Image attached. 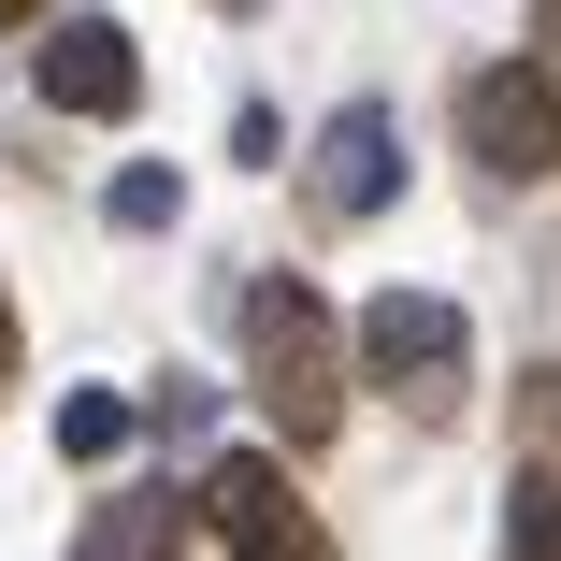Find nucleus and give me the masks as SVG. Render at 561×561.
<instances>
[{
  "instance_id": "f257e3e1",
  "label": "nucleus",
  "mask_w": 561,
  "mask_h": 561,
  "mask_svg": "<svg viewBox=\"0 0 561 561\" xmlns=\"http://www.w3.org/2000/svg\"><path fill=\"white\" fill-rule=\"evenodd\" d=\"M245 360H260V417L288 446H331V432H346V331H331V302L302 274H260L245 288Z\"/></svg>"
},
{
  "instance_id": "f03ea898",
  "label": "nucleus",
  "mask_w": 561,
  "mask_h": 561,
  "mask_svg": "<svg viewBox=\"0 0 561 561\" xmlns=\"http://www.w3.org/2000/svg\"><path fill=\"white\" fill-rule=\"evenodd\" d=\"M360 375H375L389 403L446 417V403H461V375H476L461 302H432V288H375V302H360Z\"/></svg>"
},
{
  "instance_id": "7ed1b4c3",
  "label": "nucleus",
  "mask_w": 561,
  "mask_h": 561,
  "mask_svg": "<svg viewBox=\"0 0 561 561\" xmlns=\"http://www.w3.org/2000/svg\"><path fill=\"white\" fill-rule=\"evenodd\" d=\"M187 518H202V533H231V561H331L317 504L288 490V461H260V446L202 461V476H187Z\"/></svg>"
},
{
  "instance_id": "20e7f679",
  "label": "nucleus",
  "mask_w": 561,
  "mask_h": 561,
  "mask_svg": "<svg viewBox=\"0 0 561 561\" xmlns=\"http://www.w3.org/2000/svg\"><path fill=\"white\" fill-rule=\"evenodd\" d=\"M44 101H58V116H130V101H145L130 30H116V15H58V30H44Z\"/></svg>"
},
{
  "instance_id": "39448f33",
  "label": "nucleus",
  "mask_w": 561,
  "mask_h": 561,
  "mask_svg": "<svg viewBox=\"0 0 561 561\" xmlns=\"http://www.w3.org/2000/svg\"><path fill=\"white\" fill-rule=\"evenodd\" d=\"M461 145H476L504 187H533V173L561 159V116H547V87H533V72H476V87H461Z\"/></svg>"
},
{
  "instance_id": "423d86ee",
  "label": "nucleus",
  "mask_w": 561,
  "mask_h": 561,
  "mask_svg": "<svg viewBox=\"0 0 561 561\" xmlns=\"http://www.w3.org/2000/svg\"><path fill=\"white\" fill-rule=\"evenodd\" d=\"M389 187H403L389 101H346V116H331V145H317V202H331V216H389Z\"/></svg>"
},
{
  "instance_id": "0eeeda50",
  "label": "nucleus",
  "mask_w": 561,
  "mask_h": 561,
  "mask_svg": "<svg viewBox=\"0 0 561 561\" xmlns=\"http://www.w3.org/2000/svg\"><path fill=\"white\" fill-rule=\"evenodd\" d=\"M173 547H187V490H116L72 561H173Z\"/></svg>"
},
{
  "instance_id": "6e6552de",
  "label": "nucleus",
  "mask_w": 561,
  "mask_h": 561,
  "mask_svg": "<svg viewBox=\"0 0 561 561\" xmlns=\"http://www.w3.org/2000/svg\"><path fill=\"white\" fill-rule=\"evenodd\" d=\"M130 432H145V417H130L116 389H72V403H58V461H130Z\"/></svg>"
},
{
  "instance_id": "1a4fd4ad",
  "label": "nucleus",
  "mask_w": 561,
  "mask_h": 561,
  "mask_svg": "<svg viewBox=\"0 0 561 561\" xmlns=\"http://www.w3.org/2000/svg\"><path fill=\"white\" fill-rule=\"evenodd\" d=\"M504 561H561V461L518 476V518H504Z\"/></svg>"
},
{
  "instance_id": "9d476101",
  "label": "nucleus",
  "mask_w": 561,
  "mask_h": 561,
  "mask_svg": "<svg viewBox=\"0 0 561 561\" xmlns=\"http://www.w3.org/2000/svg\"><path fill=\"white\" fill-rule=\"evenodd\" d=\"M173 202H187V187H173L159 159H130V173H116V231H173Z\"/></svg>"
},
{
  "instance_id": "9b49d317",
  "label": "nucleus",
  "mask_w": 561,
  "mask_h": 561,
  "mask_svg": "<svg viewBox=\"0 0 561 561\" xmlns=\"http://www.w3.org/2000/svg\"><path fill=\"white\" fill-rule=\"evenodd\" d=\"M533 87H547V116H561V0H533Z\"/></svg>"
},
{
  "instance_id": "f8f14e48",
  "label": "nucleus",
  "mask_w": 561,
  "mask_h": 561,
  "mask_svg": "<svg viewBox=\"0 0 561 561\" xmlns=\"http://www.w3.org/2000/svg\"><path fill=\"white\" fill-rule=\"evenodd\" d=\"M0 389H15V302H0Z\"/></svg>"
},
{
  "instance_id": "ddd939ff",
  "label": "nucleus",
  "mask_w": 561,
  "mask_h": 561,
  "mask_svg": "<svg viewBox=\"0 0 561 561\" xmlns=\"http://www.w3.org/2000/svg\"><path fill=\"white\" fill-rule=\"evenodd\" d=\"M0 15H44V0H0Z\"/></svg>"
}]
</instances>
